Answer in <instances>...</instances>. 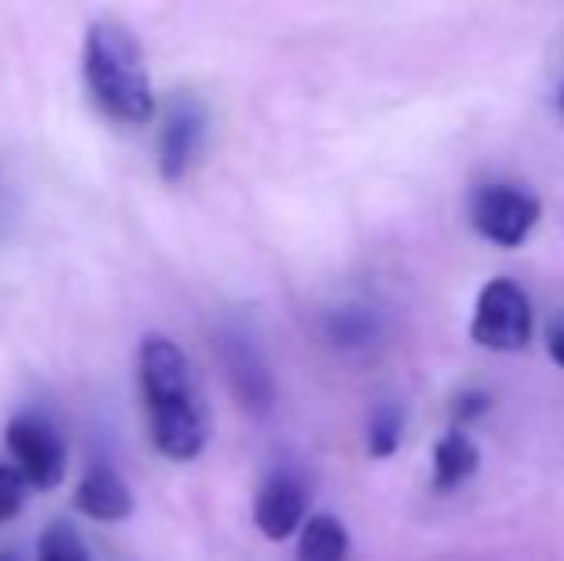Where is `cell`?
<instances>
[{"label":"cell","instance_id":"18","mask_svg":"<svg viewBox=\"0 0 564 561\" xmlns=\"http://www.w3.org/2000/svg\"><path fill=\"white\" fill-rule=\"evenodd\" d=\"M550 354H553V362L564 369V327H553L550 331Z\"/></svg>","mask_w":564,"mask_h":561},{"label":"cell","instance_id":"10","mask_svg":"<svg viewBox=\"0 0 564 561\" xmlns=\"http://www.w3.org/2000/svg\"><path fill=\"white\" fill-rule=\"evenodd\" d=\"M476 465H480V454H476V446L468 442V434L449 431L446 439L438 442V450H434V488L449 493L460 481L473 477Z\"/></svg>","mask_w":564,"mask_h":561},{"label":"cell","instance_id":"9","mask_svg":"<svg viewBox=\"0 0 564 561\" xmlns=\"http://www.w3.org/2000/svg\"><path fill=\"white\" fill-rule=\"evenodd\" d=\"M74 504L82 516L97 519V524H123L134 511V493L112 465H93L77 485Z\"/></svg>","mask_w":564,"mask_h":561},{"label":"cell","instance_id":"19","mask_svg":"<svg viewBox=\"0 0 564 561\" xmlns=\"http://www.w3.org/2000/svg\"><path fill=\"white\" fill-rule=\"evenodd\" d=\"M0 561H15V558L12 554H0Z\"/></svg>","mask_w":564,"mask_h":561},{"label":"cell","instance_id":"15","mask_svg":"<svg viewBox=\"0 0 564 561\" xmlns=\"http://www.w3.org/2000/svg\"><path fill=\"white\" fill-rule=\"evenodd\" d=\"M31 485L23 481V473L12 462H0V524L12 516H20L23 500H28Z\"/></svg>","mask_w":564,"mask_h":561},{"label":"cell","instance_id":"11","mask_svg":"<svg viewBox=\"0 0 564 561\" xmlns=\"http://www.w3.org/2000/svg\"><path fill=\"white\" fill-rule=\"evenodd\" d=\"M349 535L338 516H312L300 531L296 561H346Z\"/></svg>","mask_w":564,"mask_h":561},{"label":"cell","instance_id":"20","mask_svg":"<svg viewBox=\"0 0 564 561\" xmlns=\"http://www.w3.org/2000/svg\"><path fill=\"white\" fill-rule=\"evenodd\" d=\"M561 108H564V85H561Z\"/></svg>","mask_w":564,"mask_h":561},{"label":"cell","instance_id":"2","mask_svg":"<svg viewBox=\"0 0 564 561\" xmlns=\"http://www.w3.org/2000/svg\"><path fill=\"white\" fill-rule=\"evenodd\" d=\"M82 74L93 105L116 123L139 128L158 112L147 54L131 28L119 20H93L82 46Z\"/></svg>","mask_w":564,"mask_h":561},{"label":"cell","instance_id":"3","mask_svg":"<svg viewBox=\"0 0 564 561\" xmlns=\"http://www.w3.org/2000/svg\"><path fill=\"white\" fill-rule=\"evenodd\" d=\"M4 442H8V454H12V465L23 473V481H28L31 488L62 485L69 450H66L62 431L46 420V416H39V412L15 416L4 431Z\"/></svg>","mask_w":564,"mask_h":561},{"label":"cell","instance_id":"14","mask_svg":"<svg viewBox=\"0 0 564 561\" xmlns=\"http://www.w3.org/2000/svg\"><path fill=\"white\" fill-rule=\"evenodd\" d=\"M35 561H89V550H85V539L77 535V527L69 524H51L39 539V558Z\"/></svg>","mask_w":564,"mask_h":561},{"label":"cell","instance_id":"16","mask_svg":"<svg viewBox=\"0 0 564 561\" xmlns=\"http://www.w3.org/2000/svg\"><path fill=\"white\" fill-rule=\"evenodd\" d=\"M484 408H488V397H460V404H457V416L460 420H468V416H476V412H484Z\"/></svg>","mask_w":564,"mask_h":561},{"label":"cell","instance_id":"4","mask_svg":"<svg viewBox=\"0 0 564 561\" xmlns=\"http://www.w3.org/2000/svg\"><path fill=\"white\" fill-rule=\"evenodd\" d=\"M530 331H534V312H530L527 292L507 278L484 284L473 312V343L507 354L522 350L530 343Z\"/></svg>","mask_w":564,"mask_h":561},{"label":"cell","instance_id":"13","mask_svg":"<svg viewBox=\"0 0 564 561\" xmlns=\"http://www.w3.org/2000/svg\"><path fill=\"white\" fill-rule=\"evenodd\" d=\"M403 442V404L384 400L369 420V454L372 457H392Z\"/></svg>","mask_w":564,"mask_h":561},{"label":"cell","instance_id":"17","mask_svg":"<svg viewBox=\"0 0 564 561\" xmlns=\"http://www.w3.org/2000/svg\"><path fill=\"white\" fill-rule=\"evenodd\" d=\"M8 219H12V188H8V181L0 177V231H4Z\"/></svg>","mask_w":564,"mask_h":561},{"label":"cell","instance_id":"5","mask_svg":"<svg viewBox=\"0 0 564 561\" xmlns=\"http://www.w3.org/2000/svg\"><path fill=\"white\" fill-rule=\"evenodd\" d=\"M208 139V108L196 93H173L158 112V170L165 181H181L200 158Z\"/></svg>","mask_w":564,"mask_h":561},{"label":"cell","instance_id":"6","mask_svg":"<svg viewBox=\"0 0 564 561\" xmlns=\"http://www.w3.org/2000/svg\"><path fill=\"white\" fill-rule=\"evenodd\" d=\"M542 204L514 185H488L473 201V227L499 247H519L534 231Z\"/></svg>","mask_w":564,"mask_h":561},{"label":"cell","instance_id":"7","mask_svg":"<svg viewBox=\"0 0 564 561\" xmlns=\"http://www.w3.org/2000/svg\"><path fill=\"white\" fill-rule=\"evenodd\" d=\"M216 354H219V362H224L227 381H230V389H235L238 404L253 416L269 412V408H273V377H269V366H265V358H261L258 343H253L246 331L224 327L216 335Z\"/></svg>","mask_w":564,"mask_h":561},{"label":"cell","instance_id":"8","mask_svg":"<svg viewBox=\"0 0 564 561\" xmlns=\"http://www.w3.org/2000/svg\"><path fill=\"white\" fill-rule=\"evenodd\" d=\"M307 481L292 470H276L265 485L258 488V500H253V524L265 539L284 542L289 535H296V527H304L307 516Z\"/></svg>","mask_w":564,"mask_h":561},{"label":"cell","instance_id":"1","mask_svg":"<svg viewBox=\"0 0 564 561\" xmlns=\"http://www.w3.org/2000/svg\"><path fill=\"white\" fill-rule=\"evenodd\" d=\"M139 392L147 408L150 442L170 462H196L208 446V408L185 350L165 335H147L139 343Z\"/></svg>","mask_w":564,"mask_h":561},{"label":"cell","instance_id":"12","mask_svg":"<svg viewBox=\"0 0 564 561\" xmlns=\"http://www.w3.org/2000/svg\"><path fill=\"white\" fill-rule=\"evenodd\" d=\"M323 331H327V338L341 350H354V346H365L377 338V315L369 312V308H335V312L323 320Z\"/></svg>","mask_w":564,"mask_h":561}]
</instances>
